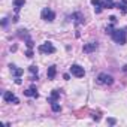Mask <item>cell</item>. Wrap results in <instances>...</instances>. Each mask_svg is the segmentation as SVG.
<instances>
[{"label":"cell","mask_w":127,"mask_h":127,"mask_svg":"<svg viewBox=\"0 0 127 127\" xmlns=\"http://www.w3.org/2000/svg\"><path fill=\"white\" fill-rule=\"evenodd\" d=\"M111 36H112V39H114L117 43H120V45H124L126 40H127V32H126L124 29H117V30H114V33H112Z\"/></svg>","instance_id":"cell-1"},{"label":"cell","mask_w":127,"mask_h":127,"mask_svg":"<svg viewBox=\"0 0 127 127\" xmlns=\"http://www.w3.org/2000/svg\"><path fill=\"white\" fill-rule=\"evenodd\" d=\"M37 51H39L40 54H54V52H55V46H54L51 42H43V43L37 48Z\"/></svg>","instance_id":"cell-2"},{"label":"cell","mask_w":127,"mask_h":127,"mask_svg":"<svg viewBox=\"0 0 127 127\" xmlns=\"http://www.w3.org/2000/svg\"><path fill=\"white\" fill-rule=\"evenodd\" d=\"M97 82L99 84H103V85H112L114 84V78L108 73H100L97 76Z\"/></svg>","instance_id":"cell-3"},{"label":"cell","mask_w":127,"mask_h":127,"mask_svg":"<svg viewBox=\"0 0 127 127\" xmlns=\"http://www.w3.org/2000/svg\"><path fill=\"white\" fill-rule=\"evenodd\" d=\"M40 17H42V20H43V21H48V23H52V21L55 20V14H54L51 9H48V8H45V9L42 11Z\"/></svg>","instance_id":"cell-4"},{"label":"cell","mask_w":127,"mask_h":127,"mask_svg":"<svg viewBox=\"0 0 127 127\" xmlns=\"http://www.w3.org/2000/svg\"><path fill=\"white\" fill-rule=\"evenodd\" d=\"M70 73H72L73 76H76V78H82V76L85 75V70H84V67H81L79 64H72V66H70Z\"/></svg>","instance_id":"cell-5"},{"label":"cell","mask_w":127,"mask_h":127,"mask_svg":"<svg viewBox=\"0 0 127 127\" xmlns=\"http://www.w3.org/2000/svg\"><path fill=\"white\" fill-rule=\"evenodd\" d=\"M3 100H5L6 103H15V105L20 103L18 97H17L12 91H5V94H3Z\"/></svg>","instance_id":"cell-6"},{"label":"cell","mask_w":127,"mask_h":127,"mask_svg":"<svg viewBox=\"0 0 127 127\" xmlns=\"http://www.w3.org/2000/svg\"><path fill=\"white\" fill-rule=\"evenodd\" d=\"M97 46H99V43H97V42H90V43H85V45L82 46V51H84L85 54H90V52L96 51V49H97Z\"/></svg>","instance_id":"cell-7"},{"label":"cell","mask_w":127,"mask_h":127,"mask_svg":"<svg viewBox=\"0 0 127 127\" xmlns=\"http://www.w3.org/2000/svg\"><path fill=\"white\" fill-rule=\"evenodd\" d=\"M24 96H27V97H39V93H37V90H36V87L34 85H32L30 88H27L26 91H24Z\"/></svg>","instance_id":"cell-8"},{"label":"cell","mask_w":127,"mask_h":127,"mask_svg":"<svg viewBox=\"0 0 127 127\" xmlns=\"http://www.w3.org/2000/svg\"><path fill=\"white\" fill-rule=\"evenodd\" d=\"M91 3L94 5V11H96V14H100V12L103 11V8H105V3L102 2V0H91Z\"/></svg>","instance_id":"cell-9"},{"label":"cell","mask_w":127,"mask_h":127,"mask_svg":"<svg viewBox=\"0 0 127 127\" xmlns=\"http://www.w3.org/2000/svg\"><path fill=\"white\" fill-rule=\"evenodd\" d=\"M9 67H11V72H12V75H14L15 78H20V76L24 73V69H20V67H17L15 64H11Z\"/></svg>","instance_id":"cell-10"},{"label":"cell","mask_w":127,"mask_h":127,"mask_svg":"<svg viewBox=\"0 0 127 127\" xmlns=\"http://www.w3.org/2000/svg\"><path fill=\"white\" fill-rule=\"evenodd\" d=\"M58 99H60V90H52V93H51L48 102H49V103H54V102H57Z\"/></svg>","instance_id":"cell-11"},{"label":"cell","mask_w":127,"mask_h":127,"mask_svg":"<svg viewBox=\"0 0 127 127\" xmlns=\"http://www.w3.org/2000/svg\"><path fill=\"white\" fill-rule=\"evenodd\" d=\"M55 75H57V67H55V66H49V67H48V72H46L48 79H54Z\"/></svg>","instance_id":"cell-12"},{"label":"cell","mask_w":127,"mask_h":127,"mask_svg":"<svg viewBox=\"0 0 127 127\" xmlns=\"http://www.w3.org/2000/svg\"><path fill=\"white\" fill-rule=\"evenodd\" d=\"M117 8L121 11V14H127V0H120V3H117Z\"/></svg>","instance_id":"cell-13"},{"label":"cell","mask_w":127,"mask_h":127,"mask_svg":"<svg viewBox=\"0 0 127 127\" xmlns=\"http://www.w3.org/2000/svg\"><path fill=\"white\" fill-rule=\"evenodd\" d=\"M26 0H14V6H15V12H18L21 9V6H24Z\"/></svg>","instance_id":"cell-14"},{"label":"cell","mask_w":127,"mask_h":127,"mask_svg":"<svg viewBox=\"0 0 127 127\" xmlns=\"http://www.w3.org/2000/svg\"><path fill=\"white\" fill-rule=\"evenodd\" d=\"M72 18H75V23H76V24H81V23H84V18H82V15H81L79 12L73 14V15H72Z\"/></svg>","instance_id":"cell-15"},{"label":"cell","mask_w":127,"mask_h":127,"mask_svg":"<svg viewBox=\"0 0 127 127\" xmlns=\"http://www.w3.org/2000/svg\"><path fill=\"white\" fill-rule=\"evenodd\" d=\"M115 6H117V3L114 2V0H105V8L112 9V8H115Z\"/></svg>","instance_id":"cell-16"},{"label":"cell","mask_w":127,"mask_h":127,"mask_svg":"<svg viewBox=\"0 0 127 127\" xmlns=\"http://www.w3.org/2000/svg\"><path fill=\"white\" fill-rule=\"evenodd\" d=\"M18 36H20L21 39H27V37H29V34H27V30H26V29H21V30H18Z\"/></svg>","instance_id":"cell-17"},{"label":"cell","mask_w":127,"mask_h":127,"mask_svg":"<svg viewBox=\"0 0 127 127\" xmlns=\"http://www.w3.org/2000/svg\"><path fill=\"white\" fill-rule=\"evenodd\" d=\"M51 108H52V111H54V112H60V111H61V106H60L57 102L51 103Z\"/></svg>","instance_id":"cell-18"},{"label":"cell","mask_w":127,"mask_h":127,"mask_svg":"<svg viewBox=\"0 0 127 127\" xmlns=\"http://www.w3.org/2000/svg\"><path fill=\"white\" fill-rule=\"evenodd\" d=\"M26 45H27V48H32V49H33V46H34V43H33V40H32L30 37L26 39Z\"/></svg>","instance_id":"cell-19"},{"label":"cell","mask_w":127,"mask_h":127,"mask_svg":"<svg viewBox=\"0 0 127 127\" xmlns=\"http://www.w3.org/2000/svg\"><path fill=\"white\" fill-rule=\"evenodd\" d=\"M29 70H30L33 75H37V67H36V66H30V67H29Z\"/></svg>","instance_id":"cell-20"},{"label":"cell","mask_w":127,"mask_h":127,"mask_svg":"<svg viewBox=\"0 0 127 127\" xmlns=\"http://www.w3.org/2000/svg\"><path fill=\"white\" fill-rule=\"evenodd\" d=\"M106 33L112 34V33H114V27H112V26H108V27H106Z\"/></svg>","instance_id":"cell-21"},{"label":"cell","mask_w":127,"mask_h":127,"mask_svg":"<svg viewBox=\"0 0 127 127\" xmlns=\"http://www.w3.org/2000/svg\"><path fill=\"white\" fill-rule=\"evenodd\" d=\"M26 55H27L29 58H32V57H33V51H32V48H29V49H27V52H26Z\"/></svg>","instance_id":"cell-22"},{"label":"cell","mask_w":127,"mask_h":127,"mask_svg":"<svg viewBox=\"0 0 127 127\" xmlns=\"http://www.w3.org/2000/svg\"><path fill=\"white\" fill-rule=\"evenodd\" d=\"M108 123H109V124H112V126H114V124H115V123H117V120H115V118H108Z\"/></svg>","instance_id":"cell-23"},{"label":"cell","mask_w":127,"mask_h":127,"mask_svg":"<svg viewBox=\"0 0 127 127\" xmlns=\"http://www.w3.org/2000/svg\"><path fill=\"white\" fill-rule=\"evenodd\" d=\"M109 20H111V23H112V24L117 21V18H115V17H109Z\"/></svg>","instance_id":"cell-24"},{"label":"cell","mask_w":127,"mask_h":127,"mask_svg":"<svg viewBox=\"0 0 127 127\" xmlns=\"http://www.w3.org/2000/svg\"><path fill=\"white\" fill-rule=\"evenodd\" d=\"M123 70H127V64H126V66H124V67H123Z\"/></svg>","instance_id":"cell-25"}]
</instances>
